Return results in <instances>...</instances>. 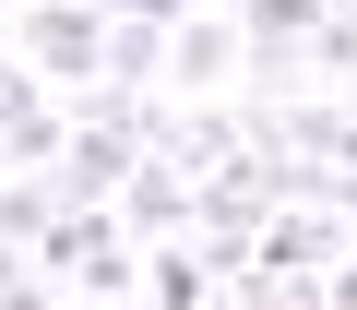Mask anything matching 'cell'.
I'll return each mask as SVG.
<instances>
[{"mask_svg":"<svg viewBox=\"0 0 357 310\" xmlns=\"http://www.w3.org/2000/svg\"><path fill=\"white\" fill-rule=\"evenodd\" d=\"M13 48H24V72H36L48 96H96V72H107V13H96V0H24V13H13Z\"/></svg>","mask_w":357,"mask_h":310,"instance_id":"6da1fadb","label":"cell"},{"mask_svg":"<svg viewBox=\"0 0 357 310\" xmlns=\"http://www.w3.org/2000/svg\"><path fill=\"white\" fill-rule=\"evenodd\" d=\"M310 36H321V0H238V60H250L262 108L286 84H310Z\"/></svg>","mask_w":357,"mask_h":310,"instance_id":"7a4b0ae2","label":"cell"},{"mask_svg":"<svg viewBox=\"0 0 357 310\" xmlns=\"http://www.w3.org/2000/svg\"><path fill=\"white\" fill-rule=\"evenodd\" d=\"M250 263H262V274H321V263H345V215H333V203H274Z\"/></svg>","mask_w":357,"mask_h":310,"instance_id":"3957f363","label":"cell"},{"mask_svg":"<svg viewBox=\"0 0 357 310\" xmlns=\"http://www.w3.org/2000/svg\"><path fill=\"white\" fill-rule=\"evenodd\" d=\"M119 227L155 251V239H191V179L167 168V155H143V168L119 179Z\"/></svg>","mask_w":357,"mask_h":310,"instance_id":"277c9868","label":"cell"},{"mask_svg":"<svg viewBox=\"0 0 357 310\" xmlns=\"http://www.w3.org/2000/svg\"><path fill=\"white\" fill-rule=\"evenodd\" d=\"M60 143H72V108L48 84H24L13 108H0V168H60Z\"/></svg>","mask_w":357,"mask_h":310,"instance_id":"5b68a950","label":"cell"},{"mask_svg":"<svg viewBox=\"0 0 357 310\" xmlns=\"http://www.w3.org/2000/svg\"><path fill=\"white\" fill-rule=\"evenodd\" d=\"M167 72H178V96H203L215 72H238V24L227 13H178L167 24Z\"/></svg>","mask_w":357,"mask_h":310,"instance_id":"8992f818","label":"cell"},{"mask_svg":"<svg viewBox=\"0 0 357 310\" xmlns=\"http://www.w3.org/2000/svg\"><path fill=\"white\" fill-rule=\"evenodd\" d=\"M155 310H215V263H203V239H155Z\"/></svg>","mask_w":357,"mask_h":310,"instance_id":"52a82bcc","label":"cell"},{"mask_svg":"<svg viewBox=\"0 0 357 310\" xmlns=\"http://www.w3.org/2000/svg\"><path fill=\"white\" fill-rule=\"evenodd\" d=\"M48 227H60V191H48V168H24L13 191H0V239H13V251H36Z\"/></svg>","mask_w":357,"mask_h":310,"instance_id":"ba28073f","label":"cell"},{"mask_svg":"<svg viewBox=\"0 0 357 310\" xmlns=\"http://www.w3.org/2000/svg\"><path fill=\"white\" fill-rule=\"evenodd\" d=\"M310 72L357 108V13H321V36H310Z\"/></svg>","mask_w":357,"mask_h":310,"instance_id":"9c48e42d","label":"cell"},{"mask_svg":"<svg viewBox=\"0 0 357 310\" xmlns=\"http://www.w3.org/2000/svg\"><path fill=\"white\" fill-rule=\"evenodd\" d=\"M0 310H60L48 274H36V251H13V239H0Z\"/></svg>","mask_w":357,"mask_h":310,"instance_id":"30bf717a","label":"cell"},{"mask_svg":"<svg viewBox=\"0 0 357 310\" xmlns=\"http://www.w3.org/2000/svg\"><path fill=\"white\" fill-rule=\"evenodd\" d=\"M96 13H107V24H178L191 0H96Z\"/></svg>","mask_w":357,"mask_h":310,"instance_id":"8fae6325","label":"cell"},{"mask_svg":"<svg viewBox=\"0 0 357 310\" xmlns=\"http://www.w3.org/2000/svg\"><path fill=\"white\" fill-rule=\"evenodd\" d=\"M24 84H36V72H24V48H13V36H0V108H13Z\"/></svg>","mask_w":357,"mask_h":310,"instance_id":"7c38bea8","label":"cell"},{"mask_svg":"<svg viewBox=\"0 0 357 310\" xmlns=\"http://www.w3.org/2000/svg\"><path fill=\"white\" fill-rule=\"evenodd\" d=\"M321 13H357V0H321Z\"/></svg>","mask_w":357,"mask_h":310,"instance_id":"4fadbf2b","label":"cell"}]
</instances>
